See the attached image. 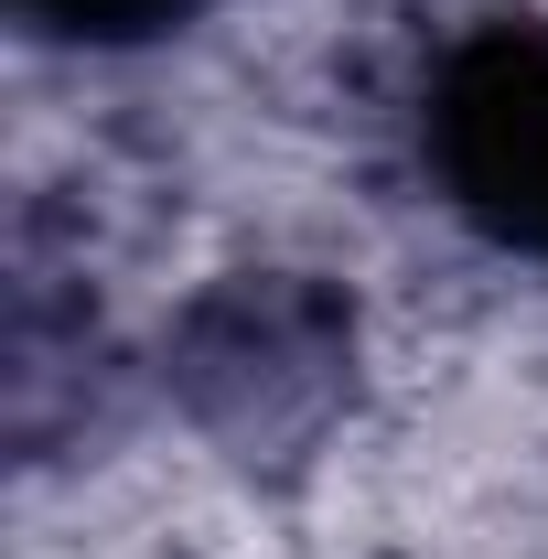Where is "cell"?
I'll list each match as a JSON object with an SVG mask.
<instances>
[{
    "label": "cell",
    "instance_id": "7a4b0ae2",
    "mask_svg": "<svg viewBox=\"0 0 548 559\" xmlns=\"http://www.w3.org/2000/svg\"><path fill=\"white\" fill-rule=\"evenodd\" d=\"M409 140L463 237L548 270V22L505 11V22L452 33L419 75Z\"/></svg>",
    "mask_w": 548,
    "mask_h": 559
},
{
    "label": "cell",
    "instance_id": "3957f363",
    "mask_svg": "<svg viewBox=\"0 0 548 559\" xmlns=\"http://www.w3.org/2000/svg\"><path fill=\"white\" fill-rule=\"evenodd\" d=\"M22 33L44 44H75V55H130V44H162L172 22H194V0H11Z\"/></svg>",
    "mask_w": 548,
    "mask_h": 559
},
{
    "label": "cell",
    "instance_id": "6da1fadb",
    "mask_svg": "<svg viewBox=\"0 0 548 559\" xmlns=\"http://www.w3.org/2000/svg\"><path fill=\"white\" fill-rule=\"evenodd\" d=\"M162 388L226 452H312L355 388V301L312 270H226L162 334Z\"/></svg>",
    "mask_w": 548,
    "mask_h": 559
}]
</instances>
